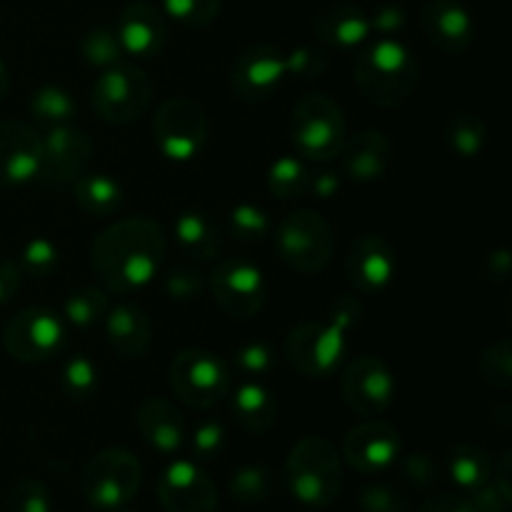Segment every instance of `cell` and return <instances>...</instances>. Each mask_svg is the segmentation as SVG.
<instances>
[{
  "label": "cell",
  "mask_w": 512,
  "mask_h": 512,
  "mask_svg": "<svg viewBox=\"0 0 512 512\" xmlns=\"http://www.w3.org/2000/svg\"><path fill=\"white\" fill-rule=\"evenodd\" d=\"M165 260V233L150 218H125L108 225L90 245V263L115 295L148 288Z\"/></svg>",
  "instance_id": "cell-1"
},
{
  "label": "cell",
  "mask_w": 512,
  "mask_h": 512,
  "mask_svg": "<svg viewBox=\"0 0 512 512\" xmlns=\"http://www.w3.org/2000/svg\"><path fill=\"white\" fill-rule=\"evenodd\" d=\"M363 315V305L353 295H340L330 305V318L305 320L295 325L285 340L288 363L305 378H330L338 373L348 353V330Z\"/></svg>",
  "instance_id": "cell-2"
},
{
  "label": "cell",
  "mask_w": 512,
  "mask_h": 512,
  "mask_svg": "<svg viewBox=\"0 0 512 512\" xmlns=\"http://www.w3.org/2000/svg\"><path fill=\"white\" fill-rule=\"evenodd\" d=\"M420 70L413 50L398 38H368L355 53V83L378 108H398L418 90Z\"/></svg>",
  "instance_id": "cell-3"
},
{
  "label": "cell",
  "mask_w": 512,
  "mask_h": 512,
  "mask_svg": "<svg viewBox=\"0 0 512 512\" xmlns=\"http://www.w3.org/2000/svg\"><path fill=\"white\" fill-rule=\"evenodd\" d=\"M285 483L308 508H328L343 490V458L323 435L298 440L285 460Z\"/></svg>",
  "instance_id": "cell-4"
},
{
  "label": "cell",
  "mask_w": 512,
  "mask_h": 512,
  "mask_svg": "<svg viewBox=\"0 0 512 512\" xmlns=\"http://www.w3.org/2000/svg\"><path fill=\"white\" fill-rule=\"evenodd\" d=\"M293 148L305 160H333L343 150L348 138L343 108L325 93H310L293 108L290 115Z\"/></svg>",
  "instance_id": "cell-5"
},
{
  "label": "cell",
  "mask_w": 512,
  "mask_h": 512,
  "mask_svg": "<svg viewBox=\"0 0 512 512\" xmlns=\"http://www.w3.org/2000/svg\"><path fill=\"white\" fill-rule=\"evenodd\" d=\"M153 100V83L140 65L115 63L95 78L90 103L95 115L110 125L135 123Z\"/></svg>",
  "instance_id": "cell-6"
},
{
  "label": "cell",
  "mask_w": 512,
  "mask_h": 512,
  "mask_svg": "<svg viewBox=\"0 0 512 512\" xmlns=\"http://www.w3.org/2000/svg\"><path fill=\"white\" fill-rule=\"evenodd\" d=\"M175 398L195 410H210L230 393L228 363L218 353L203 348L180 350L168 370Z\"/></svg>",
  "instance_id": "cell-7"
},
{
  "label": "cell",
  "mask_w": 512,
  "mask_h": 512,
  "mask_svg": "<svg viewBox=\"0 0 512 512\" xmlns=\"http://www.w3.org/2000/svg\"><path fill=\"white\" fill-rule=\"evenodd\" d=\"M143 468L140 460L125 448H105L85 463L83 495L93 508L120 510L138 495Z\"/></svg>",
  "instance_id": "cell-8"
},
{
  "label": "cell",
  "mask_w": 512,
  "mask_h": 512,
  "mask_svg": "<svg viewBox=\"0 0 512 512\" xmlns=\"http://www.w3.org/2000/svg\"><path fill=\"white\" fill-rule=\"evenodd\" d=\"M275 248L288 268L313 275L328 268L335 253V233L315 210H295L275 230Z\"/></svg>",
  "instance_id": "cell-9"
},
{
  "label": "cell",
  "mask_w": 512,
  "mask_h": 512,
  "mask_svg": "<svg viewBox=\"0 0 512 512\" xmlns=\"http://www.w3.org/2000/svg\"><path fill=\"white\" fill-rule=\"evenodd\" d=\"M208 115L195 100L168 98L153 115V140L160 153L175 163H188L208 140Z\"/></svg>",
  "instance_id": "cell-10"
},
{
  "label": "cell",
  "mask_w": 512,
  "mask_h": 512,
  "mask_svg": "<svg viewBox=\"0 0 512 512\" xmlns=\"http://www.w3.org/2000/svg\"><path fill=\"white\" fill-rule=\"evenodd\" d=\"M3 348L18 363H45L65 348L63 318L45 308L20 310L5 323Z\"/></svg>",
  "instance_id": "cell-11"
},
{
  "label": "cell",
  "mask_w": 512,
  "mask_h": 512,
  "mask_svg": "<svg viewBox=\"0 0 512 512\" xmlns=\"http://www.w3.org/2000/svg\"><path fill=\"white\" fill-rule=\"evenodd\" d=\"M210 293L228 318L248 320L263 310L268 300V283L263 270L250 260L225 258L213 268Z\"/></svg>",
  "instance_id": "cell-12"
},
{
  "label": "cell",
  "mask_w": 512,
  "mask_h": 512,
  "mask_svg": "<svg viewBox=\"0 0 512 512\" xmlns=\"http://www.w3.org/2000/svg\"><path fill=\"white\" fill-rule=\"evenodd\" d=\"M43 153H40L38 178L48 188H65L73 185L85 173L93 155V140L88 133L75 128L73 123L53 125L48 133L40 135Z\"/></svg>",
  "instance_id": "cell-13"
},
{
  "label": "cell",
  "mask_w": 512,
  "mask_h": 512,
  "mask_svg": "<svg viewBox=\"0 0 512 512\" xmlns=\"http://www.w3.org/2000/svg\"><path fill=\"white\" fill-rule=\"evenodd\" d=\"M340 395L353 413L373 418L393 405L395 378L380 358L360 355L345 365L340 375Z\"/></svg>",
  "instance_id": "cell-14"
},
{
  "label": "cell",
  "mask_w": 512,
  "mask_h": 512,
  "mask_svg": "<svg viewBox=\"0 0 512 512\" xmlns=\"http://www.w3.org/2000/svg\"><path fill=\"white\" fill-rule=\"evenodd\" d=\"M288 78L285 73V55L273 45H248L235 58L230 70L233 93L245 103H263L278 93L280 83Z\"/></svg>",
  "instance_id": "cell-15"
},
{
  "label": "cell",
  "mask_w": 512,
  "mask_h": 512,
  "mask_svg": "<svg viewBox=\"0 0 512 512\" xmlns=\"http://www.w3.org/2000/svg\"><path fill=\"white\" fill-rule=\"evenodd\" d=\"M158 500L165 512H215L218 488L193 460H175L160 475Z\"/></svg>",
  "instance_id": "cell-16"
},
{
  "label": "cell",
  "mask_w": 512,
  "mask_h": 512,
  "mask_svg": "<svg viewBox=\"0 0 512 512\" xmlns=\"http://www.w3.org/2000/svg\"><path fill=\"white\" fill-rule=\"evenodd\" d=\"M400 433L383 420H368L348 430L343 440V455L340 458L353 470L363 475L383 473L398 460Z\"/></svg>",
  "instance_id": "cell-17"
},
{
  "label": "cell",
  "mask_w": 512,
  "mask_h": 512,
  "mask_svg": "<svg viewBox=\"0 0 512 512\" xmlns=\"http://www.w3.org/2000/svg\"><path fill=\"white\" fill-rule=\"evenodd\" d=\"M43 140L20 120H0V188H18L38 178Z\"/></svg>",
  "instance_id": "cell-18"
},
{
  "label": "cell",
  "mask_w": 512,
  "mask_h": 512,
  "mask_svg": "<svg viewBox=\"0 0 512 512\" xmlns=\"http://www.w3.org/2000/svg\"><path fill=\"white\" fill-rule=\"evenodd\" d=\"M345 275L363 295H378L393 283L395 248L383 235H360L345 258Z\"/></svg>",
  "instance_id": "cell-19"
},
{
  "label": "cell",
  "mask_w": 512,
  "mask_h": 512,
  "mask_svg": "<svg viewBox=\"0 0 512 512\" xmlns=\"http://www.w3.org/2000/svg\"><path fill=\"white\" fill-rule=\"evenodd\" d=\"M115 33H118L125 55H133V58H158L168 43V23H165L163 13L143 0L125 5L118 25H115Z\"/></svg>",
  "instance_id": "cell-20"
},
{
  "label": "cell",
  "mask_w": 512,
  "mask_h": 512,
  "mask_svg": "<svg viewBox=\"0 0 512 512\" xmlns=\"http://www.w3.org/2000/svg\"><path fill=\"white\" fill-rule=\"evenodd\" d=\"M420 23L430 43L448 55L463 53L473 43V15L460 0H428Z\"/></svg>",
  "instance_id": "cell-21"
},
{
  "label": "cell",
  "mask_w": 512,
  "mask_h": 512,
  "mask_svg": "<svg viewBox=\"0 0 512 512\" xmlns=\"http://www.w3.org/2000/svg\"><path fill=\"white\" fill-rule=\"evenodd\" d=\"M340 158L348 178L355 183H373L388 173L393 163V143L380 130H360L353 138H345Z\"/></svg>",
  "instance_id": "cell-22"
},
{
  "label": "cell",
  "mask_w": 512,
  "mask_h": 512,
  "mask_svg": "<svg viewBox=\"0 0 512 512\" xmlns=\"http://www.w3.org/2000/svg\"><path fill=\"white\" fill-rule=\"evenodd\" d=\"M135 425L145 443L163 455H175L185 445V420L165 398H148L135 413Z\"/></svg>",
  "instance_id": "cell-23"
},
{
  "label": "cell",
  "mask_w": 512,
  "mask_h": 512,
  "mask_svg": "<svg viewBox=\"0 0 512 512\" xmlns=\"http://www.w3.org/2000/svg\"><path fill=\"white\" fill-rule=\"evenodd\" d=\"M108 345L125 360H135L148 350L153 340V323L148 313L135 303H120L108 308L103 318Z\"/></svg>",
  "instance_id": "cell-24"
},
{
  "label": "cell",
  "mask_w": 512,
  "mask_h": 512,
  "mask_svg": "<svg viewBox=\"0 0 512 512\" xmlns=\"http://www.w3.org/2000/svg\"><path fill=\"white\" fill-rule=\"evenodd\" d=\"M315 33L325 45L345 53V50H358L373 35V28H370V15H365L358 5L335 3L315 18Z\"/></svg>",
  "instance_id": "cell-25"
},
{
  "label": "cell",
  "mask_w": 512,
  "mask_h": 512,
  "mask_svg": "<svg viewBox=\"0 0 512 512\" xmlns=\"http://www.w3.org/2000/svg\"><path fill=\"white\" fill-rule=\"evenodd\" d=\"M230 395V408L243 430L253 435L268 433L278 420V403L260 380H245Z\"/></svg>",
  "instance_id": "cell-26"
},
{
  "label": "cell",
  "mask_w": 512,
  "mask_h": 512,
  "mask_svg": "<svg viewBox=\"0 0 512 512\" xmlns=\"http://www.w3.org/2000/svg\"><path fill=\"white\" fill-rule=\"evenodd\" d=\"M175 240H178L180 250L193 260H213L223 248L220 228L213 218L200 210H185L175 218Z\"/></svg>",
  "instance_id": "cell-27"
},
{
  "label": "cell",
  "mask_w": 512,
  "mask_h": 512,
  "mask_svg": "<svg viewBox=\"0 0 512 512\" xmlns=\"http://www.w3.org/2000/svg\"><path fill=\"white\" fill-rule=\"evenodd\" d=\"M73 188L78 205L93 218H110L123 205V190L118 180L105 173H83Z\"/></svg>",
  "instance_id": "cell-28"
},
{
  "label": "cell",
  "mask_w": 512,
  "mask_h": 512,
  "mask_svg": "<svg viewBox=\"0 0 512 512\" xmlns=\"http://www.w3.org/2000/svg\"><path fill=\"white\" fill-rule=\"evenodd\" d=\"M450 478L460 485L463 490H478L485 483H490V473H493V460H490L488 450H483L475 443H458L450 450L448 460Z\"/></svg>",
  "instance_id": "cell-29"
},
{
  "label": "cell",
  "mask_w": 512,
  "mask_h": 512,
  "mask_svg": "<svg viewBox=\"0 0 512 512\" xmlns=\"http://www.w3.org/2000/svg\"><path fill=\"white\" fill-rule=\"evenodd\" d=\"M445 145L458 158H478L488 145V125L475 113H460L445 125Z\"/></svg>",
  "instance_id": "cell-30"
},
{
  "label": "cell",
  "mask_w": 512,
  "mask_h": 512,
  "mask_svg": "<svg viewBox=\"0 0 512 512\" xmlns=\"http://www.w3.org/2000/svg\"><path fill=\"white\" fill-rule=\"evenodd\" d=\"M310 180L313 175L298 155H280L268 168V190L278 200H295L308 195Z\"/></svg>",
  "instance_id": "cell-31"
},
{
  "label": "cell",
  "mask_w": 512,
  "mask_h": 512,
  "mask_svg": "<svg viewBox=\"0 0 512 512\" xmlns=\"http://www.w3.org/2000/svg\"><path fill=\"white\" fill-rule=\"evenodd\" d=\"M105 313H108V298H105L103 290L93 288V285L70 290L63 303L65 323H70L78 330H88L93 325L103 323Z\"/></svg>",
  "instance_id": "cell-32"
},
{
  "label": "cell",
  "mask_w": 512,
  "mask_h": 512,
  "mask_svg": "<svg viewBox=\"0 0 512 512\" xmlns=\"http://www.w3.org/2000/svg\"><path fill=\"white\" fill-rule=\"evenodd\" d=\"M28 110L38 123L65 125L75 118V98L60 85H43L28 100Z\"/></svg>",
  "instance_id": "cell-33"
},
{
  "label": "cell",
  "mask_w": 512,
  "mask_h": 512,
  "mask_svg": "<svg viewBox=\"0 0 512 512\" xmlns=\"http://www.w3.org/2000/svg\"><path fill=\"white\" fill-rule=\"evenodd\" d=\"M80 53H83L85 63L93 65V68H110V65L120 63L125 55L123 45H120L118 33L115 28H108V25H95L85 33L83 43H80Z\"/></svg>",
  "instance_id": "cell-34"
},
{
  "label": "cell",
  "mask_w": 512,
  "mask_h": 512,
  "mask_svg": "<svg viewBox=\"0 0 512 512\" xmlns=\"http://www.w3.org/2000/svg\"><path fill=\"white\" fill-rule=\"evenodd\" d=\"M228 228L233 233L235 240L240 243H263L270 235V220L265 215L263 208L253 203H238L230 208L228 215Z\"/></svg>",
  "instance_id": "cell-35"
},
{
  "label": "cell",
  "mask_w": 512,
  "mask_h": 512,
  "mask_svg": "<svg viewBox=\"0 0 512 512\" xmlns=\"http://www.w3.org/2000/svg\"><path fill=\"white\" fill-rule=\"evenodd\" d=\"M478 373L490 388L510 390L512 388V345L510 340H498L488 345L478 358Z\"/></svg>",
  "instance_id": "cell-36"
},
{
  "label": "cell",
  "mask_w": 512,
  "mask_h": 512,
  "mask_svg": "<svg viewBox=\"0 0 512 512\" xmlns=\"http://www.w3.org/2000/svg\"><path fill=\"white\" fill-rule=\"evenodd\" d=\"M98 388V370L85 355H73L63 368V393L70 400H90Z\"/></svg>",
  "instance_id": "cell-37"
},
{
  "label": "cell",
  "mask_w": 512,
  "mask_h": 512,
  "mask_svg": "<svg viewBox=\"0 0 512 512\" xmlns=\"http://www.w3.org/2000/svg\"><path fill=\"white\" fill-rule=\"evenodd\" d=\"M230 495L243 505H258L270 495V475L260 465H245L230 478Z\"/></svg>",
  "instance_id": "cell-38"
},
{
  "label": "cell",
  "mask_w": 512,
  "mask_h": 512,
  "mask_svg": "<svg viewBox=\"0 0 512 512\" xmlns=\"http://www.w3.org/2000/svg\"><path fill=\"white\" fill-rule=\"evenodd\" d=\"M223 0H163V8L175 23L185 28H205L220 13Z\"/></svg>",
  "instance_id": "cell-39"
},
{
  "label": "cell",
  "mask_w": 512,
  "mask_h": 512,
  "mask_svg": "<svg viewBox=\"0 0 512 512\" xmlns=\"http://www.w3.org/2000/svg\"><path fill=\"white\" fill-rule=\"evenodd\" d=\"M358 505L363 512H408L410 500L400 488L388 483H370L360 488Z\"/></svg>",
  "instance_id": "cell-40"
},
{
  "label": "cell",
  "mask_w": 512,
  "mask_h": 512,
  "mask_svg": "<svg viewBox=\"0 0 512 512\" xmlns=\"http://www.w3.org/2000/svg\"><path fill=\"white\" fill-rule=\"evenodd\" d=\"M58 263V248L48 238H33L30 243H25L23 255H20V270L35 275V278H48L50 273H55Z\"/></svg>",
  "instance_id": "cell-41"
},
{
  "label": "cell",
  "mask_w": 512,
  "mask_h": 512,
  "mask_svg": "<svg viewBox=\"0 0 512 512\" xmlns=\"http://www.w3.org/2000/svg\"><path fill=\"white\" fill-rule=\"evenodd\" d=\"M275 355L268 343L263 340H250L243 348L235 353V368L245 375L248 380H260L273 370Z\"/></svg>",
  "instance_id": "cell-42"
},
{
  "label": "cell",
  "mask_w": 512,
  "mask_h": 512,
  "mask_svg": "<svg viewBox=\"0 0 512 512\" xmlns=\"http://www.w3.org/2000/svg\"><path fill=\"white\" fill-rule=\"evenodd\" d=\"M10 512H53L48 488L40 480H20L10 493Z\"/></svg>",
  "instance_id": "cell-43"
},
{
  "label": "cell",
  "mask_w": 512,
  "mask_h": 512,
  "mask_svg": "<svg viewBox=\"0 0 512 512\" xmlns=\"http://www.w3.org/2000/svg\"><path fill=\"white\" fill-rule=\"evenodd\" d=\"M325 65H328V58H325L323 50L310 48V45H300L285 55V73L295 75V78H320Z\"/></svg>",
  "instance_id": "cell-44"
},
{
  "label": "cell",
  "mask_w": 512,
  "mask_h": 512,
  "mask_svg": "<svg viewBox=\"0 0 512 512\" xmlns=\"http://www.w3.org/2000/svg\"><path fill=\"white\" fill-rule=\"evenodd\" d=\"M203 288V275L195 268H188V265H178V268H173L165 275V293H168L170 300H178V303L195 300L203 293Z\"/></svg>",
  "instance_id": "cell-45"
},
{
  "label": "cell",
  "mask_w": 512,
  "mask_h": 512,
  "mask_svg": "<svg viewBox=\"0 0 512 512\" xmlns=\"http://www.w3.org/2000/svg\"><path fill=\"white\" fill-rule=\"evenodd\" d=\"M403 475L415 488H433L440 483V465L428 453H410L403 460Z\"/></svg>",
  "instance_id": "cell-46"
},
{
  "label": "cell",
  "mask_w": 512,
  "mask_h": 512,
  "mask_svg": "<svg viewBox=\"0 0 512 512\" xmlns=\"http://www.w3.org/2000/svg\"><path fill=\"white\" fill-rule=\"evenodd\" d=\"M225 445V428L218 420H205L195 428L193 438H190V448H193L195 458L198 460H210L218 458L220 450Z\"/></svg>",
  "instance_id": "cell-47"
},
{
  "label": "cell",
  "mask_w": 512,
  "mask_h": 512,
  "mask_svg": "<svg viewBox=\"0 0 512 512\" xmlns=\"http://www.w3.org/2000/svg\"><path fill=\"white\" fill-rule=\"evenodd\" d=\"M403 25L405 10L400 5H383V8H378L370 15V28L380 35H388V38H395V33H400Z\"/></svg>",
  "instance_id": "cell-48"
},
{
  "label": "cell",
  "mask_w": 512,
  "mask_h": 512,
  "mask_svg": "<svg viewBox=\"0 0 512 512\" xmlns=\"http://www.w3.org/2000/svg\"><path fill=\"white\" fill-rule=\"evenodd\" d=\"M420 512H478L473 500L453 493H438L420 505Z\"/></svg>",
  "instance_id": "cell-49"
},
{
  "label": "cell",
  "mask_w": 512,
  "mask_h": 512,
  "mask_svg": "<svg viewBox=\"0 0 512 512\" xmlns=\"http://www.w3.org/2000/svg\"><path fill=\"white\" fill-rule=\"evenodd\" d=\"M20 278H23L20 265L15 260L0 255V305L10 303L15 298V293L20 288Z\"/></svg>",
  "instance_id": "cell-50"
},
{
  "label": "cell",
  "mask_w": 512,
  "mask_h": 512,
  "mask_svg": "<svg viewBox=\"0 0 512 512\" xmlns=\"http://www.w3.org/2000/svg\"><path fill=\"white\" fill-rule=\"evenodd\" d=\"M473 505L478 512H508V500L498 493L493 483H485L483 488L473 490Z\"/></svg>",
  "instance_id": "cell-51"
},
{
  "label": "cell",
  "mask_w": 512,
  "mask_h": 512,
  "mask_svg": "<svg viewBox=\"0 0 512 512\" xmlns=\"http://www.w3.org/2000/svg\"><path fill=\"white\" fill-rule=\"evenodd\" d=\"M490 483L498 488V493L503 495L505 500H512V488H510V450H505L500 455L498 465H493V473H490Z\"/></svg>",
  "instance_id": "cell-52"
},
{
  "label": "cell",
  "mask_w": 512,
  "mask_h": 512,
  "mask_svg": "<svg viewBox=\"0 0 512 512\" xmlns=\"http://www.w3.org/2000/svg\"><path fill=\"white\" fill-rule=\"evenodd\" d=\"M310 190H313L318 198H333L340 190V180L335 173H320L310 180Z\"/></svg>",
  "instance_id": "cell-53"
},
{
  "label": "cell",
  "mask_w": 512,
  "mask_h": 512,
  "mask_svg": "<svg viewBox=\"0 0 512 512\" xmlns=\"http://www.w3.org/2000/svg\"><path fill=\"white\" fill-rule=\"evenodd\" d=\"M488 263H490V273H493L498 280H505V275H508L510 270L508 250H495V253H490Z\"/></svg>",
  "instance_id": "cell-54"
},
{
  "label": "cell",
  "mask_w": 512,
  "mask_h": 512,
  "mask_svg": "<svg viewBox=\"0 0 512 512\" xmlns=\"http://www.w3.org/2000/svg\"><path fill=\"white\" fill-rule=\"evenodd\" d=\"M8 90H10V70L8 65L3 63V58H0V100L8 95Z\"/></svg>",
  "instance_id": "cell-55"
}]
</instances>
